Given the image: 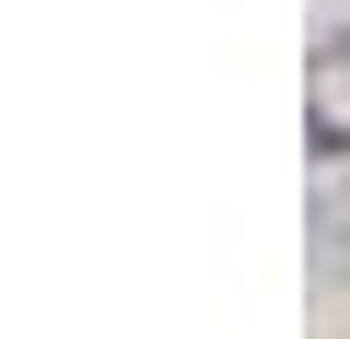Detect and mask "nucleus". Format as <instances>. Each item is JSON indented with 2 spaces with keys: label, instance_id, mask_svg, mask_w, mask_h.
<instances>
[{
  "label": "nucleus",
  "instance_id": "obj_1",
  "mask_svg": "<svg viewBox=\"0 0 350 339\" xmlns=\"http://www.w3.org/2000/svg\"><path fill=\"white\" fill-rule=\"evenodd\" d=\"M304 129H315V152H350V36L315 47V71H304Z\"/></svg>",
  "mask_w": 350,
  "mask_h": 339
}]
</instances>
